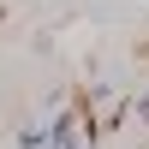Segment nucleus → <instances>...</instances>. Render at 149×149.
Here are the masks:
<instances>
[{
    "mask_svg": "<svg viewBox=\"0 0 149 149\" xmlns=\"http://www.w3.org/2000/svg\"><path fill=\"white\" fill-rule=\"evenodd\" d=\"M72 143H78V113H60L48 125V149H72Z\"/></svg>",
    "mask_w": 149,
    "mask_h": 149,
    "instance_id": "f257e3e1",
    "label": "nucleus"
},
{
    "mask_svg": "<svg viewBox=\"0 0 149 149\" xmlns=\"http://www.w3.org/2000/svg\"><path fill=\"white\" fill-rule=\"evenodd\" d=\"M137 119H143V125H149V95H143V102H137Z\"/></svg>",
    "mask_w": 149,
    "mask_h": 149,
    "instance_id": "f03ea898",
    "label": "nucleus"
},
{
    "mask_svg": "<svg viewBox=\"0 0 149 149\" xmlns=\"http://www.w3.org/2000/svg\"><path fill=\"white\" fill-rule=\"evenodd\" d=\"M72 149H84V143H72Z\"/></svg>",
    "mask_w": 149,
    "mask_h": 149,
    "instance_id": "7ed1b4c3",
    "label": "nucleus"
}]
</instances>
